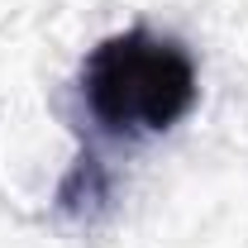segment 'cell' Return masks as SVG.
Listing matches in <instances>:
<instances>
[{
	"label": "cell",
	"instance_id": "1",
	"mask_svg": "<svg viewBox=\"0 0 248 248\" xmlns=\"http://www.w3.org/2000/svg\"><path fill=\"white\" fill-rule=\"evenodd\" d=\"M196 58L177 38L143 24L100 38L81 62V100L91 120L115 139L167 134L196 110Z\"/></svg>",
	"mask_w": 248,
	"mask_h": 248
},
{
	"label": "cell",
	"instance_id": "2",
	"mask_svg": "<svg viewBox=\"0 0 248 248\" xmlns=\"http://www.w3.org/2000/svg\"><path fill=\"white\" fill-rule=\"evenodd\" d=\"M105 201H110V177H105L100 157H95L91 148H81L77 162H72V172H67L62 186H58V210L72 215V219H86V215H95Z\"/></svg>",
	"mask_w": 248,
	"mask_h": 248
}]
</instances>
